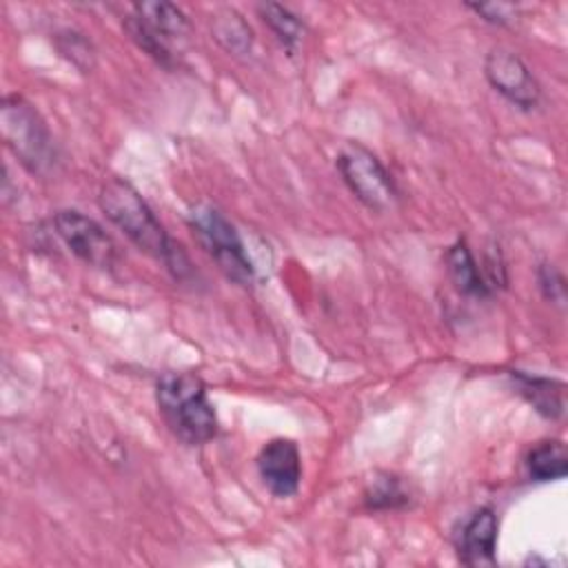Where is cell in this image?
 Returning a JSON list of instances; mask_svg holds the SVG:
<instances>
[{"instance_id":"cell-1","label":"cell","mask_w":568,"mask_h":568,"mask_svg":"<svg viewBox=\"0 0 568 568\" xmlns=\"http://www.w3.org/2000/svg\"><path fill=\"white\" fill-rule=\"evenodd\" d=\"M100 209L140 251L164 262L175 273L184 268V253L169 237V233L133 184L122 178L106 180L100 189Z\"/></svg>"},{"instance_id":"cell-2","label":"cell","mask_w":568,"mask_h":568,"mask_svg":"<svg viewBox=\"0 0 568 568\" xmlns=\"http://www.w3.org/2000/svg\"><path fill=\"white\" fill-rule=\"evenodd\" d=\"M158 410L169 430L189 446H202L217 435V415L195 373H164L155 384Z\"/></svg>"},{"instance_id":"cell-3","label":"cell","mask_w":568,"mask_h":568,"mask_svg":"<svg viewBox=\"0 0 568 568\" xmlns=\"http://www.w3.org/2000/svg\"><path fill=\"white\" fill-rule=\"evenodd\" d=\"M129 38L158 64L173 69L191 33L189 18L171 2H138L122 22Z\"/></svg>"},{"instance_id":"cell-4","label":"cell","mask_w":568,"mask_h":568,"mask_svg":"<svg viewBox=\"0 0 568 568\" xmlns=\"http://www.w3.org/2000/svg\"><path fill=\"white\" fill-rule=\"evenodd\" d=\"M2 140L31 173H44L55 158L53 138L38 109L18 93L4 95L0 106Z\"/></svg>"},{"instance_id":"cell-5","label":"cell","mask_w":568,"mask_h":568,"mask_svg":"<svg viewBox=\"0 0 568 568\" xmlns=\"http://www.w3.org/2000/svg\"><path fill=\"white\" fill-rule=\"evenodd\" d=\"M189 224L217 268L235 284L248 286L255 277L253 264L244 251L235 226L211 204H197L189 213Z\"/></svg>"},{"instance_id":"cell-6","label":"cell","mask_w":568,"mask_h":568,"mask_svg":"<svg viewBox=\"0 0 568 568\" xmlns=\"http://www.w3.org/2000/svg\"><path fill=\"white\" fill-rule=\"evenodd\" d=\"M335 166L351 193L371 211H386L397 202V186L373 151L348 142L335 158Z\"/></svg>"},{"instance_id":"cell-7","label":"cell","mask_w":568,"mask_h":568,"mask_svg":"<svg viewBox=\"0 0 568 568\" xmlns=\"http://www.w3.org/2000/svg\"><path fill=\"white\" fill-rule=\"evenodd\" d=\"M484 73L488 84L521 111H535L541 102V87L526 62L510 49L497 47L486 55Z\"/></svg>"},{"instance_id":"cell-8","label":"cell","mask_w":568,"mask_h":568,"mask_svg":"<svg viewBox=\"0 0 568 568\" xmlns=\"http://www.w3.org/2000/svg\"><path fill=\"white\" fill-rule=\"evenodd\" d=\"M53 226L71 253L84 264L95 268H111L115 264V242L93 217H87L73 209H64L55 213Z\"/></svg>"},{"instance_id":"cell-9","label":"cell","mask_w":568,"mask_h":568,"mask_svg":"<svg viewBox=\"0 0 568 568\" xmlns=\"http://www.w3.org/2000/svg\"><path fill=\"white\" fill-rule=\"evenodd\" d=\"M257 473L275 497H291L300 488L302 459L297 444L286 437H275L262 446L257 453Z\"/></svg>"},{"instance_id":"cell-10","label":"cell","mask_w":568,"mask_h":568,"mask_svg":"<svg viewBox=\"0 0 568 568\" xmlns=\"http://www.w3.org/2000/svg\"><path fill=\"white\" fill-rule=\"evenodd\" d=\"M499 521L493 508L484 506L475 510L462 526L457 552L466 566H493L497 550Z\"/></svg>"},{"instance_id":"cell-11","label":"cell","mask_w":568,"mask_h":568,"mask_svg":"<svg viewBox=\"0 0 568 568\" xmlns=\"http://www.w3.org/2000/svg\"><path fill=\"white\" fill-rule=\"evenodd\" d=\"M510 379L517 388V393L546 419H557L564 415V393L566 386L559 379L530 375L524 371H510Z\"/></svg>"},{"instance_id":"cell-12","label":"cell","mask_w":568,"mask_h":568,"mask_svg":"<svg viewBox=\"0 0 568 568\" xmlns=\"http://www.w3.org/2000/svg\"><path fill=\"white\" fill-rule=\"evenodd\" d=\"M446 266H448V275L459 293L473 295V297H484L490 293V286H488L479 264L475 262L473 251L468 248L466 240H457L446 251Z\"/></svg>"},{"instance_id":"cell-13","label":"cell","mask_w":568,"mask_h":568,"mask_svg":"<svg viewBox=\"0 0 568 568\" xmlns=\"http://www.w3.org/2000/svg\"><path fill=\"white\" fill-rule=\"evenodd\" d=\"M526 470L532 481H557L568 473V453L564 442L546 439L535 444L526 455Z\"/></svg>"},{"instance_id":"cell-14","label":"cell","mask_w":568,"mask_h":568,"mask_svg":"<svg viewBox=\"0 0 568 568\" xmlns=\"http://www.w3.org/2000/svg\"><path fill=\"white\" fill-rule=\"evenodd\" d=\"M211 33L215 42L233 55H244L253 47V31L235 9L215 11L211 18Z\"/></svg>"},{"instance_id":"cell-15","label":"cell","mask_w":568,"mask_h":568,"mask_svg":"<svg viewBox=\"0 0 568 568\" xmlns=\"http://www.w3.org/2000/svg\"><path fill=\"white\" fill-rule=\"evenodd\" d=\"M257 13H260L262 22L280 40V44L293 53L304 38V22L300 20V16H295L288 7L277 4V2L257 4Z\"/></svg>"},{"instance_id":"cell-16","label":"cell","mask_w":568,"mask_h":568,"mask_svg":"<svg viewBox=\"0 0 568 568\" xmlns=\"http://www.w3.org/2000/svg\"><path fill=\"white\" fill-rule=\"evenodd\" d=\"M364 501L368 508L373 510H395L408 504V493L404 490L402 481L393 475H382L377 479H373V484L368 486Z\"/></svg>"},{"instance_id":"cell-17","label":"cell","mask_w":568,"mask_h":568,"mask_svg":"<svg viewBox=\"0 0 568 568\" xmlns=\"http://www.w3.org/2000/svg\"><path fill=\"white\" fill-rule=\"evenodd\" d=\"M55 47L60 51L62 58H67L75 69H80L82 73L91 71L95 64V51L93 44L73 29H64L60 33H55Z\"/></svg>"},{"instance_id":"cell-18","label":"cell","mask_w":568,"mask_h":568,"mask_svg":"<svg viewBox=\"0 0 568 568\" xmlns=\"http://www.w3.org/2000/svg\"><path fill=\"white\" fill-rule=\"evenodd\" d=\"M470 11H475L477 16H481V20L497 24V27H506L513 24L517 18V7L510 2H470L466 4Z\"/></svg>"},{"instance_id":"cell-19","label":"cell","mask_w":568,"mask_h":568,"mask_svg":"<svg viewBox=\"0 0 568 568\" xmlns=\"http://www.w3.org/2000/svg\"><path fill=\"white\" fill-rule=\"evenodd\" d=\"M539 277V288L544 297L552 304H564L566 302V280L564 275L552 266V264H541L537 271Z\"/></svg>"}]
</instances>
